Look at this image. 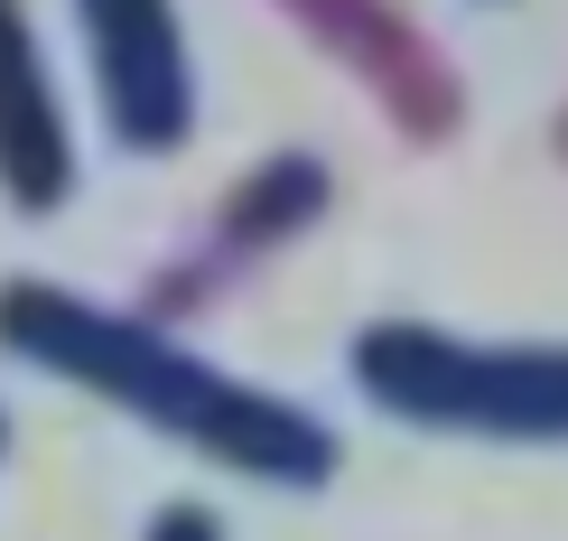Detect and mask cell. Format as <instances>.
Here are the masks:
<instances>
[{
	"label": "cell",
	"instance_id": "5b68a950",
	"mask_svg": "<svg viewBox=\"0 0 568 541\" xmlns=\"http://www.w3.org/2000/svg\"><path fill=\"white\" fill-rule=\"evenodd\" d=\"M65 178H75V150H65V122H57V84L38 66L29 10L0 0V187L29 216H47L65 197Z\"/></svg>",
	"mask_w": 568,
	"mask_h": 541
},
{
	"label": "cell",
	"instance_id": "277c9868",
	"mask_svg": "<svg viewBox=\"0 0 568 541\" xmlns=\"http://www.w3.org/2000/svg\"><path fill=\"white\" fill-rule=\"evenodd\" d=\"M326 57H345L354 76L392 103V122H410L419 140H438L457 122V76L438 66V47L392 10V0H280Z\"/></svg>",
	"mask_w": 568,
	"mask_h": 541
},
{
	"label": "cell",
	"instance_id": "3957f363",
	"mask_svg": "<svg viewBox=\"0 0 568 541\" xmlns=\"http://www.w3.org/2000/svg\"><path fill=\"white\" fill-rule=\"evenodd\" d=\"M93 38V76H103V112L131 150H178L196 122V84H186V47L169 0H75Z\"/></svg>",
	"mask_w": 568,
	"mask_h": 541
},
{
	"label": "cell",
	"instance_id": "8992f818",
	"mask_svg": "<svg viewBox=\"0 0 568 541\" xmlns=\"http://www.w3.org/2000/svg\"><path fill=\"white\" fill-rule=\"evenodd\" d=\"M150 541H224V523H215L205 504H169V513L150 523Z\"/></svg>",
	"mask_w": 568,
	"mask_h": 541
},
{
	"label": "cell",
	"instance_id": "7a4b0ae2",
	"mask_svg": "<svg viewBox=\"0 0 568 541\" xmlns=\"http://www.w3.org/2000/svg\"><path fill=\"white\" fill-rule=\"evenodd\" d=\"M354 392L438 439L568 449V345H476L429 318H373L354 337Z\"/></svg>",
	"mask_w": 568,
	"mask_h": 541
},
{
	"label": "cell",
	"instance_id": "6da1fadb",
	"mask_svg": "<svg viewBox=\"0 0 568 541\" xmlns=\"http://www.w3.org/2000/svg\"><path fill=\"white\" fill-rule=\"evenodd\" d=\"M0 345L47 364V373H65V383H84V392H103V402H122L159 439L233 467V477H262V485H326L336 477V430L326 420H307L298 402L186 355L150 318L93 309V299H65V290L29 280V290L0 299Z\"/></svg>",
	"mask_w": 568,
	"mask_h": 541
}]
</instances>
